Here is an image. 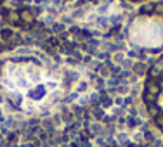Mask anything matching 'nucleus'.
Returning <instances> with one entry per match:
<instances>
[{
    "instance_id": "obj_3",
    "label": "nucleus",
    "mask_w": 163,
    "mask_h": 147,
    "mask_svg": "<svg viewBox=\"0 0 163 147\" xmlns=\"http://www.w3.org/2000/svg\"><path fill=\"white\" fill-rule=\"evenodd\" d=\"M161 97H163V94H161Z\"/></svg>"
},
{
    "instance_id": "obj_2",
    "label": "nucleus",
    "mask_w": 163,
    "mask_h": 147,
    "mask_svg": "<svg viewBox=\"0 0 163 147\" xmlns=\"http://www.w3.org/2000/svg\"><path fill=\"white\" fill-rule=\"evenodd\" d=\"M129 40L142 50L163 49V14H141L129 24Z\"/></svg>"
},
{
    "instance_id": "obj_1",
    "label": "nucleus",
    "mask_w": 163,
    "mask_h": 147,
    "mask_svg": "<svg viewBox=\"0 0 163 147\" xmlns=\"http://www.w3.org/2000/svg\"><path fill=\"white\" fill-rule=\"evenodd\" d=\"M0 92L23 111H42L68 92L59 68L35 56H18L0 64Z\"/></svg>"
}]
</instances>
